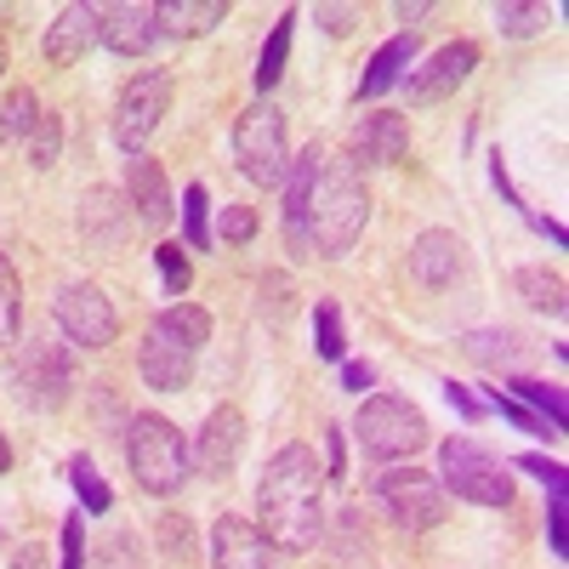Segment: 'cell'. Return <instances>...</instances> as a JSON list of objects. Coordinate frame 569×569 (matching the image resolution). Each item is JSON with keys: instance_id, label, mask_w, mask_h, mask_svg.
<instances>
[{"instance_id": "6da1fadb", "label": "cell", "mask_w": 569, "mask_h": 569, "mask_svg": "<svg viewBox=\"0 0 569 569\" xmlns=\"http://www.w3.org/2000/svg\"><path fill=\"white\" fill-rule=\"evenodd\" d=\"M365 217H370V194H365L359 171L342 154L308 142V149L291 160V171H284V217H279L284 246H291L302 262L348 257Z\"/></svg>"}, {"instance_id": "7a4b0ae2", "label": "cell", "mask_w": 569, "mask_h": 569, "mask_svg": "<svg viewBox=\"0 0 569 569\" xmlns=\"http://www.w3.org/2000/svg\"><path fill=\"white\" fill-rule=\"evenodd\" d=\"M257 530L279 552H313L325 541V472L308 445H284L257 485Z\"/></svg>"}, {"instance_id": "3957f363", "label": "cell", "mask_w": 569, "mask_h": 569, "mask_svg": "<svg viewBox=\"0 0 569 569\" xmlns=\"http://www.w3.org/2000/svg\"><path fill=\"white\" fill-rule=\"evenodd\" d=\"M206 337H211V313L194 308V302H177V308L154 313L149 337H142V353H137L142 382L160 388V393L188 388V376H194V359H200Z\"/></svg>"}, {"instance_id": "277c9868", "label": "cell", "mask_w": 569, "mask_h": 569, "mask_svg": "<svg viewBox=\"0 0 569 569\" xmlns=\"http://www.w3.org/2000/svg\"><path fill=\"white\" fill-rule=\"evenodd\" d=\"M126 467L137 472V485L149 490V496H171L188 479V445H182V433H177L166 416L142 410L126 427Z\"/></svg>"}, {"instance_id": "5b68a950", "label": "cell", "mask_w": 569, "mask_h": 569, "mask_svg": "<svg viewBox=\"0 0 569 569\" xmlns=\"http://www.w3.org/2000/svg\"><path fill=\"white\" fill-rule=\"evenodd\" d=\"M353 439L365 456L376 461H399V456H416L427 445V421L410 399H393V393H376L359 405V421H353Z\"/></svg>"}, {"instance_id": "8992f818", "label": "cell", "mask_w": 569, "mask_h": 569, "mask_svg": "<svg viewBox=\"0 0 569 569\" xmlns=\"http://www.w3.org/2000/svg\"><path fill=\"white\" fill-rule=\"evenodd\" d=\"M233 160L257 188H284V114L279 103H251L240 120H233Z\"/></svg>"}, {"instance_id": "52a82bcc", "label": "cell", "mask_w": 569, "mask_h": 569, "mask_svg": "<svg viewBox=\"0 0 569 569\" xmlns=\"http://www.w3.org/2000/svg\"><path fill=\"white\" fill-rule=\"evenodd\" d=\"M439 479L445 490H456L472 507H507L512 501V479L496 456H485L472 439H445L439 445Z\"/></svg>"}, {"instance_id": "ba28073f", "label": "cell", "mask_w": 569, "mask_h": 569, "mask_svg": "<svg viewBox=\"0 0 569 569\" xmlns=\"http://www.w3.org/2000/svg\"><path fill=\"white\" fill-rule=\"evenodd\" d=\"M376 501H382L388 518L410 536H427L433 525H445V490H439L433 472H421V467L382 472V479H376Z\"/></svg>"}, {"instance_id": "9c48e42d", "label": "cell", "mask_w": 569, "mask_h": 569, "mask_svg": "<svg viewBox=\"0 0 569 569\" xmlns=\"http://www.w3.org/2000/svg\"><path fill=\"white\" fill-rule=\"evenodd\" d=\"M166 109H171V74L166 69H137L120 91V103H114V142L126 154H142V142L160 131Z\"/></svg>"}, {"instance_id": "30bf717a", "label": "cell", "mask_w": 569, "mask_h": 569, "mask_svg": "<svg viewBox=\"0 0 569 569\" xmlns=\"http://www.w3.org/2000/svg\"><path fill=\"white\" fill-rule=\"evenodd\" d=\"M12 382H18V399L29 410H63L69 388H74V365L63 353V342H23L18 348V365H12Z\"/></svg>"}, {"instance_id": "8fae6325", "label": "cell", "mask_w": 569, "mask_h": 569, "mask_svg": "<svg viewBox=\"0 0 569 569\" xmlns=\"http://www.w3.org/2000/svg\"><path fill=\"white\" fill-rule=\"evenodd\" d=\"M58 325L74 348H109L120 337V319H114V302L98 291V284H69L58 297Z\"/></svg>"}, {"instance_id": "7c38bea8", "label": "cell", "mask_w": 569, "mask_h": 569, "mask_svg": "<svg viewBox=\"0 0 569 569\" xmlns=\"http://www.w3.org/2000/svg\"><path fill=\"white\" fill-rule=\"evenodd\" d=\"M211 569H284V552L257 525L222 512L211 525Z\"/></svg>"}, {"instance_id": "4fadbf2b", "label": "cell", "mask_w": 569, "mask_h": 569, "mask_svg": "<svg viewBox=\"0 0 569 569\" xmlns=\"http://www.w3.org/2000/svg\"><path fill=\"white\" fill-rule=\"evenodd\" d=\"M472 69H479V46H472V40L439 46V52L427 58L421 69H410V103H421V109H427V103H445Z\"/></svg>"}, {"instance_id": "5bb4252c", "label": "cell", "mask_w": 569, "mask_h": 569, "mask_svg": "<svg viewBox=\"0 0 569 569\" xmlns=\"http://www.w3.org/2000/svg\"><path fill=\"white\" fill-rule=\"evenodd\" d=\"M240 450H246V416L233 405L211 410L206 427H200V445H194V467L206 479H228V472L240 467Z\"/></svg>"}, {"instance_id": "9a60e30c", "label": "cell", "mask_w": 569, "mask_h": 569, "mask_svg": "<svg viewBox=\"0 0 569 569\" xmlns=\"http://www.w3.org/2000/svg\"><path fill=\"white\" fill-rule=\"evenodd\" d=\"M410 149V126L399 114H365L348 137V166H399Z\"/></svg>"}, {"instance_id": "2e32d148", "label": "cell", "mask_w": 569, "mask_h": 569, "mask_svg": "<svg viewBox=\"0 0 569 569\" xmlns=\"http://www.w3.org/2000/svg\"><path fill=\"white\" fill-rule=\"evenodd\" d=\"M126 200H131V222H142V228H166L171 222V188H166V171H160V160H149V154H131L126 160Z\"/></svg>"}, {"instance_id": "e0dca14e", "label": "cell", "mask_w": 569, "mask_h": 569, "mask_svg": "<svg viewBox=\"0 0 569 569\" xmlns=\"http://www.w3.org/2000/svg\"><path fill=\"white\" fill-rule=\"evenodd\" d=\"M91 12H98V40L109 46V52H120V58H142L160 40L154 7H131V0H120V7H91Z\"/></svg>"}, {"instance_id": "ac0fdd59", "label": "cell", "mask_w": 569, "mask_h": 569, "mask_svg": "<svg viewBox=\"0 0 569 569\" xmlns=\"http://www.w3.org/2000/svg\"><path fill=\"white\" fill-rule=\"evenodd\" d=\"M410 273L427 284V291H445V284H456L467 273V246L456 240V233H445V228H427L421 240L410 246Z\"/></svg>"}, {"instance_id": "d6986e66", "label": "cell", "mask_w": 569, "mask_h": 569, "mask_svg": "<svg viewBox=\"0 0 569 569\" xmlns=\"http://www.w3.org/2000/svg\"><path fill=\"white\" fill-rule=\"evenodd\" d=\"M91 40H98V12L91 7H63L58 12V23L46 29V63H58V69H69V63H80L86 52H91Z\"/></svg>"}, {"instance_id": "ffe728a7", "label": "cell", "mask_w": 569, "mask_h": 569, "mask_svg": "<svg viewBox=\"0 0 569 569\" xmlns=\"http://www.w3.org/2000/svg\"><path fill=\"white\" fill-rule=\"evenodd\" d=\"M80 206H86V211H80V233H86L98 251H114L120 233H126V222H131V206H120L109 188H91Z\"/></svg>"}, {"instance_id": "44dd1931", "label": "cell", "mask_w": 569, "mask_h": 569, "mask_svg": "<svg viewBox=\"0 0 569 569\" xmlns=\"http://www.w3.org/2000/svg\"><path fill=\"white\" fill-rule=\"evenodd\" d=\"M410 58H416V34H393L382 52L370 58V69H365V80H359V103H365V98H382V91H393V86L405 80Z\"/></svg>"}, {"instance_id": "7402d4cb", "label": "cell", "mask_w": 569, "mask_h": 569, "mask_svg": "<svg viewBox=\"0 0 569 569\" xmlns=\"http://www.w3.org/2000/svg\"><path fill=\"white\" fill-rule=\"evenodd\" d=\"M228 7L222 0H166V7H154V29L160 34H206L211 23H222Z\"/></svg>"}, {"instance_id": "603a6c76", "label": "cell", "mask_w": 569, "mask_h": 569, "mask_svg": "<svg viewBox=\"0 0 569 569\" xmlns=\"http://www.w3.org/2000/svg\"><path fill=\"white\" fill-rule=\"evenodd\" d=\"M182 240H188V251H211V200H206V182H188L182 188Z\"/></svg>"}, {"instance_id": "cb8c5ba5", "label": "cell", "mask_w": 569, "mask_h": 569, "mask_svg": "<svg viewBox=\"0 0 569 569\" xmlns=\"http://www.w3.org/2000/svg\"><path fill=\"white\" fill-rule=\"evenodd\" d=\"M467 359H479V365H518V353H525V342L512 337V330H472V337H461Z\"/></svg>"}, {"instance_id": "d4e9b609", "label": "cell", "mask_w": 569, "mask_h": 569, "mask_svg": "<svg viewBox=\"0 0 569 569\" xmlns=\"http://www.w3.org/2000/svg\"><path fill=\"white\" fill-rule=\"evenodd\" d=\"M291 23H297V12H279L273 34L262 40V63H257V86L262 91H273L279 74H284V58H291Z\"/></svg>"}, {"instance_id": "484cf974", "label": "cell", "mask_w": 569, "mask_h": 569, "mask_svg": "<svg viewBox=\"0 0 569 569\" xmlns=\"http://www.w3.org/2000/svg\"><path fill=\"white\" fill-rule=\"evenodd\" d=\"M512 284L525 291L530 308H541V313H563V279H558V273H547V268H518Z\"/></svg>"}, {"instance_id": "4316f807", "label": "cell", "mask_w": 569, "mask_h": 569, "mask_svg": "<svg viewBox=\"0 0 569 569\" xmlns=\"http://www.w3.org/2000/svg\"><path fill=\"white\" fill-rule=\"evenodd\" d=\"M34 120H40V103H34V91H12L7 103H0V142H23L29 131H34Z\"/></svg>"}, {"instance_id": "83f0119b", "label": "cell", "mask_w": 569, "mask_h": 569, "mask_svg": "<svg viewBox=\"0 0 569 569\" xmlns=\"http://www.w3.org/2000/svg\"><path fill=\"white\" fill-rule=\"evenodd\" d=\"M69 485H74V496H80L91 512H109V507H114V496H109V485H103V472L91 467V456H69Z\"/></svg>"}, {"instance_id": "f1b7e54d", "label": "cell", "mask_w": 569, "mask_h": 569, "mask_svg": "<svg viewBox=\"0 0 569 569\" xmlns=\"http://www.w3.org/2000/svg\"><path fill=\"white\" fill-rule=\"evenodd\" d=\"M512 393L525 399V405H536V410H541V421L552 427V433H563V421H569V416H563V393H558V388L530 382V376H512Z\"/></svg>"}, {"instance_id": "f546056e", "label": "cell", "mask_w": 569, "mask_h": 569, "mask_svg": "<svg viewBox=\"0 0 569 569\" xmlns=\"http://www.w3.org/2000/svg\"><path fill=\"white\" fill-rule=\"evenodd\" d=\"M91 569H142L137 536H126V530H109L98 547H91Z\"/></svg>"}, {"instance_id": "4dcf8cb0", "label": "cell", "mask_w": 569, "mask_h": 569, "mask_svg": "<svg viewBox=\"0 0 569 569\" xmlns=\"http://www.w3.org/2000/svg\"><path fill=\"white\" fill-rule=\"evenodd\" d=\"M58 149H63L58 114H40L34 131H29V166H34V171H52V166H58Z\"/></svg>"}, {"instance_id": "1f68e13d", "label": "cell", "mask_w": 569, "mask_h": 569, "mask_svg": "<svg viewBox=\"0 0 569 569\" xmlns=\"http://www.w3.org/2000/svg\"><path fill=\"white\" fill-rule=\"evenodd\" d=\"M313 348H319V359H342L348 330H342V308L337 302H319V313H313Z\"/></svg>"}, {"instance_id": "d6a6232c", "label": "cell", "mask_w": 569, "mask_h": 569, "mask_svg": "<svg viewBox=\"0 0 569 569\" xmlns=\"http://www.w3.org/2000/svg\"><path fill=\"white\" fill-rule=\"evenodd\" d=\"M18 308H23V291H18V268L0 257V348L18 337Z\"/></svg>"}, {"instance_id": "836d02e7", "label": "cell", "mask_w": 569, "mask_h": 569, "mask_svg": "<svg viewBox=\"0 0 569 569\" xmlns=\"http://www.w3.org/2000/svg\"><path fill=\"white\" fill-rule=\"evenodd\" d=\"M154 262H160V279H166V291L171 297H182L188 284H194V268H188V257H182V246H154Z\"/></svg>"}, {"instance_id": "e575fe53", "label": "cell", "mask_w": 569, "mask_h": 569, "mask_svg": "<svg viewBox=\"0 0 569 569\" xmlns=\"http://www.w3.org/2000/svg\"><path fill=\"white\" fill-rule=\"evenodd\" d=\"M547 7H496V29L501 34H512V40H525V34H536V29H547Z\"/></svg>"}, {"instance_id": "d590c367", "label": "cell", "mask_w": 569, "mask_h": 569, "mask_svg": "<svg viewBox=\"0 0 569 569\" xmlns=\"http://www.w3.org/2000/svg\"><path fill=\"white\" fill-rule=\"evenodd\" d=\"M490 405H496V410H501V416H507V421L518 427V433H547V439H558V433H552V427H547L541 416H530V410H525V405H518V399H501V388H490Z\"/></svg>"}, {"instance_id": "8d00e7d4", "label": "cell", "mask_w": 569, "mask_h": 569, "mask_svg": "<svg viewBox=\"0 0 569 569\" xmlns=\"http://www.w3.org/2000/svg\"><path fill=\"white\" fill-rule=\"evenodd\" d=\"M160 547H166V558H188V552H194L188 518H177V512H166V518H160Z\"/></svg>"}, {"instance_id": "74e56055", "label": "cell", "mask_w": 569, "mask_h": 569, "mask_svg": "<svg viewBox=\"0 0 569 569\" xmlns=\"http://www.w3.org/2000/svg\"><path fill=\"white\" fill-rule=\"evenodd\" d=\"M63 569H86V525L74 512L63 518Z\"/></svg>"}, {"instance_id": "f35d334b", "label": "cell", "mask_w": 569, "mask_h": 569, "mask_svg": "<svg viewBox=\"0 0 569 569\" xmlns=\"http://www.w3.org/2000/svg\"><path fill=\"white\" fill-rule=\"evenodd\" d=\"M251 233H257V217H251V206H228V211H222V240L246 246Z\"/></svg>"}, {"instance_id": "ab89813d", "label": "cell", "mask_w": 569, "mask_h": 569, "mask_svg": "<svg viewBox=\"0 0 569 569\" xmlns=\"http://www.w3.org/2000/svg\"><path fill=\"white\" fill-rule=\"evenodd\" d=\"M262 308H268L273 319L291 313V279H284V273H268V279H262Z\"/></svg>"}, {"instance_id": "60d3db41", "label": "cell", "mask_w": 569, "mask_h": 569, "mask_svg": "<svg viewBox=\"0 0 569 569\" xmlns=\"http://www.w3.org/2000/svg\"><path fill=\"white\" fill-rule=\"evenodd\" d=\"M518 467H525V472H536V479L547 485V490H563V479H569V472H563V461H547V456H518Z\"/></svg>"}, {"instance_id": "b9f144b4", "label": "cell", "mask_w": 569, "mask_h": 569, "mask_svg": "<svg viewBox=\"0 0 569 569\" xmlns=\"http://www.w3.org/2000/svg\"><path fill=\"white\" fill-rule=\"evenodd\" d=\"M563 518H569V501H563V490H552V512H547V541H552V552H558V558H569V536H563Z\"/></svg>"}, {"instance_id": "7bdbcfd3", "label": "cell", "mask_w": 569, "mask_h": 569, "mask_svg": "<svg viewBox=\"0 0 569 569\" xmlns=\"http://www.w3.org/2000/svg\"><path fill=\"white\" fill-rule=\"evenodd\" d=\"M445 399H450V405H456V410H461L467 421H479V416L490 410V405H485L479 393H472V388H461V382H445Z\"/></svg>"}, {"instance_id": "ee69618b", "label": "cell", "mask_w": 569, "mask_h": 569, "mask_svg": "<svg viewBox=\"0 0 569 569\" xmlns=\"http://www.w3.org/2000/svg\"><path fill=\"white\" fill-rule=\"evenodd\" d=\"M319 23H325L330 34H348V29L359 23V7H319Z\"/></svg>"}, {"instance_id": "f6af8a7d", "label": "cell", "mask_w": 569, "mask_h": 569, "mask_svg": "<svg viewBox=\"0 0 569 569\" xmlns=\"http://www.w3.org/2000/svg\"><path fill=\"white\" fill-rule=\"evenodd\" d=\"M376 382V370L370 365H342V388H353V393H365Z\"/></svg>"}, {"instance_id": "bcb514c9", "label": "cell", "mask_w": 569, "mask_h": 569, "mask_svg": "<svg viewBox=\"0 0 569 569\" xmlns=\"http://www.w3.org/2000/svg\"><path fill=\"white\" fill-rule=\"evenodd\" d=\"M12 569H46V547H23V552L12 558Z\"/></svg>"}, {"instance_id": "7dc6e473", "label": "cell", "mask_w": 569, "mask_h": 569, "mask_svg": "<svg viewBox=\"0 0 569 569\" xmlns=\"http://www.w3.org/2000/svg\"><path fill=\"white\" fill-rule=\"evenodd\" d=\"M330 479H342V439H337V427H330Z\"/></svg>"}, {"instance_id": "c3c4849f", "label": "cell", "mask_w": 569, "mask_h": 569, "mask_svg": "<svg viewBox=\"0 0 569 569\" xmlns=\"http://www.w3.org/2000/svg\"><path fill=\"white\" fill-rule=\"evenodd\" d=\"M427 12H433V7H399V23H421Z\"/></svg>"}, {"instance_id": "681fc988", "label": "cell", "mask_w": 569, "mask_h": 569, "mask_svg": "<svg viewBox=\"0 0 569 569\" xmlns=\"http://www.w3.org/2000/svg\"><path fill=\"white\" fill-rule=\"evenodd\" d=\"M7 467H12V445H7V439H0V472H7Z\"/></svg>"}, {"instance_id": "f907efd6", "label": "cell", "mask_w": 569, "mask_h": 569, "mask_svg": "<svg viewBox=\"0 0 569 569\" xmlns=\"http://www.w3.org/2000/svg\"><path fill=\"white\" fill-rule=\"evenodd\" d=\"M0 69H7V40H0Z\"/></svg>"}]
</instances>
